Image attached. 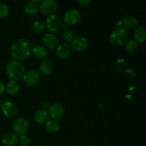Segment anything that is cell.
Segmentation results:
<instances>
[{
  "label": "cell",
  "instance_id": "18",
  "mask_svg": "<svg viewBox=\"0 0 146 146\" xmlns=\"http://www.w3.org/2000/svg\"><path fill=\"white\" fill-rule=\"evenodd\" d=\"M135 41L138 44H143L145 41L146 38V29L143 26H140L135 29L134 32Z\"/></svg>",
  "mask_w": 146,
  "mask_h": 146
},
{
  "label": "cell",
  "instance_id": "16",
  "mask_svg": "<svg viewBox=\"0 0 146 146\" xmlns=\"http://www.w3.org/2000/svg\"><path fill=\"white\" fill-rule=\"evenodd\" d=\"M1 142L5 146H15L19 143V138L14 133H8L3 135Z\"/></svg>",
  "mask_w": 146,
  "mask_h": 146
},
{
  "label": "cell",
  "instance_id": "8",
  "mask_svg": "<svg viewBox=\"0 0 146 146\" xmlns=\"http://www.w3.org/2000/svg\"><path fill=\"white\" fill-rule=\"evenodd\" d=\"M71 48L76 52H82L89 46V41L84 36H78L71 41Z\"/></svg>",
  "mask_w": 146,
  "mask_h": 146
},
{
  "label": "cell",
  "instance_id": "9",
  "mask_svg": "<svg viewBox=\"0 0 146 146\" xmlns=\"http://www.w3.org/2000/svg\"><path fill=\"white\" fill-rule=\"evenodd\" d=\"M23 81L26 85L29 86H34L40 80V75L35 70H29L24 74Z\"/></svg>",
  "mask_w": 146,
  "mask_h": 146
},
{
  "label": "cell",
  "instance_id": "26",
  "mask_svg": "<svg viewBox=\"0 0 146 146\" xmlns=\"http://www.w3.org/2000/svg\"><path fill=\"white\" fill-rule=\"evenodd\" d=\"M9 8L4 4H0V18H5L9 14Z\"/></svg>",
  "mask_w": 146,
  "mask_h": 146
},
{
  "label": "cell",
  "instance_id": "28",
  "mask_svg": "<svg viewBox=\"0 0 146 146\" xmlns=\"http://www.w3.org/2000/svg\"><path fill=\"white\" fill-rule=\"evenodd\" d=\"M78 2H79L81 4H82V5L87 6L88 5V4H91V3L92 2V1H91V0H79Z\"/></svg>",
  "mask_w": 146,
  "mask_h": 146
},
{
  "label": "cell",
  "instance_id": "3",
  "mask_svg": "<svg viewBox=\"0 0 146 146\" xmlns=\"http://www.w3.org/2000/svg\"><path fill=\"white\" fill-rule=\"evenodd\" d=\"M128 40V32L123 27H118L109 36V42L113 46H122Z\"/></svg>",
  "mask_w": 146,
  "mask_h": 146
},
{
  "label": "cell",
  "instance_id": "1",
  "mask_svg": "<svg viewBox=\"0 0 146 146\" xmlns=\"http://www.w3.org/2000/svg\"><path fill=\"white\" fill-rule=\"evenodd\" d=\"M31 49L32 44L29 41L25 38H19L10 46V54L14 60L21 61L29 57Z\"/></svg>",
  "mask_w": 146,
  "mask_h": 146
},
{
  "label": "cell",
  "instance_id": "27",
  "mask_svg": "<svg viewBox=\"0 0 146 146\" xmlns=\"http://www.w3.org/2000/svg\"><path fill=\"white\" fill-rule=\"evenodd\" d=\"M19 143L21 146H28L31 143V139L28 135H21L19 138Z\"/></svg>",
  "mask_w": 146,
  "mask_h": 146
},
{
  "label": "cell",
  "instance_id": "23",
  "mask_svg": "<svg viewBox=\"0 0 146 146\" xmlns=\"http://www.w3.org/2000/svg\"><path fill=\"white\" fill-rule=\"evenodd\" d=\"M125 50L128 53H133L134 51H136L137 48H138V43L133 39L128 40L125 43Z\"/></svg>",
  "mask_w": 146,
  "mask_h": 146
},
{
  "label": "cell",
  "instance_id": "19",
  "mask_svg": "<svg viewBox=\"0 0 146 146\" xmlns=\"http://www.w3.org/2000/svg\"><path fill=\"white\" fill-rule=\"evenodd\" d=\"M138 24V21L136 17L133 16H129L126 17L123 21V25L124 29L128 31V29H133L135 28Z\"/></svg>",
  "mask_w": 146,
  "mask_h": 146
},
{
  "label": "cell",
  "instance_id": "5",
  "mask_svg": "<svg viewBox=\"0 0 146 146\" xmlns=\"http://www.w3.org/2000/svg\"><path fill=\"white\" fill-rule=\"evenodd\" d=\"M29 128V123L28 120L25 118H18L14 121L12 125V129L14 133L17 135H26Z\"/></svg>",
  "mask_w": 146,
  "mask_h": 146
},
{
  "label": "cell",
  "instance_id": "6",
  "mask_svg": "<svg viewBox=\"0 0 146 146\" xmlns=\"http://www.w3.org/2000/svg\"><path fill=\"white\" fill-rule=\"evenodd\" d=\"M58 6L56 1L54 0H45L42 1L38 6V10L44 15L51 16L55 14L56 11L58 10Z\"/></svg>",
  "mask_w": 146,
  "mask_h": 146
},
{
  "label": "cell",
  "instance_id": "20",
  "mask_svg": "<svg viewBox=\"0 0 146 146\" xmlns=\"http://www.w3.org/2000/svg\"><path fill=\"white\" fill-rule=\"evenodd\" d=\"M19 90V86L17 81L10 80L5 85V91L9 95H15Z\"/></svg>",
  "mask_w": 146,
  "mask_h": 146
},
{
  "label": "cell",
  "instance_id": "17",
  "mask_svg": "<svg viewBox=\"0 0 146 146\" xmlns=\"http://www.w3.org/2000/svg\"><path fill=\"white\" fill-rule=\"evenodd\" d=\"M34 121L37 124L39 125H44L49 119V115H48V112L45 110H38L34 113Z\"/></svg>",
  "mask_w": 146,
  "mask_h": 146
},
{
  "label": "cell",
  "instance_id": "13",
  "mask_svg": "<svg viewBox=\"0 0 146 146\" xmlns=\"http://www.w3.org/2000/svg\"><path fill=\"white\" fill-rule=\"evenodd\" d=\"M38 69L41 74L44 76H49L54 70V63L49 59H43L38 65Z\"/></svg>",
  "mask_w": 146,
  "mask_h": 146
},
{
  "label": "cell",
  "instance_id": "24",
  "mask_svg": "<svg viewBox=\"0 0 146 146\" xmlns=\"http://www.w3.org/2000/svg\"><path fill=\"white\" fill-rule=\"evenodd\" d=\"M31 28H32V30L34 32L37 33V34H40V33H42L45 30L46 26L43 21H36L33 23Z\"/></svg>",
  "mask_w": 146,
  "mask_h": 146
},
{
  "label": "cell",
  "instance_id": "15",
  "mask_svg": "<svg viewBox=\"0 0 146 146\" xmlns=\"http://www.w3.org/2000/svg\"><path fill=\"white\" fill-rule=\"evenodd\" d=\"M31 54L34 58L37 59H45L48 55V50L45 46L41 45H36L31 49Z\"/></svg>",
  "mask_w": 146,
  "mask_h": 146
},
{
  "label": "cell",
  "instance_id": "10",
  "mask_svg": "<svg viewBox=\"0 0 146 146\" xmlns=\"http://www.w3.org/2000/svg\"><path fill=\"white\" fill-rule=\"evenodd\" d=\"M65 110L64 106L60 104H54L49 107L48 111V115L52 120H59L64 116Z\"/></svg>",
  "mask_w": 146,
  "mask_h": 146
},
{
  "label": "cell",
  "instance_id": "25",
  "mask_svg": "<svg viewBox=\"0 0 146 146\" xmlns=\"http://www.w3.org/2000/svg\"><path fill=\"white\" fill-rule=\"evenodd\" d=\"M62 36L66 41H68V42L72 41L74 38V33L72 30L66 29L63 32Z\"/></svg>",
  "mask_w": 146,
  "mask_h": 146
},
{
  "label": "cell",
  "instance_id": "12",
  "mask_svg": "<svg viewBox=\"0 0 146 146\" xmlns=\"http://www.w3.org/2000/svg\"><path fill=\"white\" fill-rule=\"evenodd\" d=\"M43 42L47 49L54 50L58 46V40L55 34L46 33L43 36Z\"/></svg>",
  "mask_w": 146,
  "mask_h": 146
},
{
  "label": "cell",
  "instance_id": "29",
  "mask_svg": "<svg viewBox=\"0 0 146 146\" xmlns=\"http://www.w3.org/2000/svg\"><path fill=\"white\" fill-rule=\"evenodd\" d=\"M4 91H5V85L4 83L0 81V95H1Z\"/></svg>",
  "mask_w": 146,
  "mask_h": 146
},
{
  "label": "cell",
  "instance_id": "22",
  "mask_svg": "<svg viewBox=\"0 0 146 146\" xmlns=\"http://www.w3.org/2000/svg\"><path fill=\"white\" fill-rule=\"evenodd\" d=\"M60 125L58 122L55 120H48L45 124V128L48 132L55 133L59 130Z\"/></svg>",
  "mask_w": 146,
  "mask_h": 146
},
{
  "label": "cell",
  "instance_id": "30",
  "mask_svg": "<svg viewBox=\"0 0 146 146\" xmlns=\"http://www.w3.org/2000/svg\"><path fill=\"white\" fill-rule=\"evenodd\" d=\"M1 100H0V106H1Z\"/></svg>",
  "mask_w": 146,
  "mask_h": 146
},
{
  "label": "cell",
  "instance_id": "11",
  "mask_svg": "<svg viewBox=\"0 0 146 146\" xmlns=\"http://www.w3.org/2000/svg\"><path fill=\"white\" fill-rule=\"evenodd\" d=\"M81 17V14L80 11L76 9H72L68 10L64 14V20L66 24L74 25L80 21Z\"/></svg>",
  "mask_w": 146,
  "mask_h": 146
},
{
  "label": "cell",
  "instance_id": "4",
  "mask_svg": "<svg viewBox=\"0 0 146 146\" xmlns=\"http://www.w3.org/2000/svg\"><path fill=\"white\" fill-rule=\"evenodd\" d=\"M45 26L50 32L54 34L59 31L63 27V19L58 14H53L46 19Z\"/></svg>",
  "mask_w": 146,
  "mask_h": 146
},
{
  "label": "cell",
  "instance_id": "14",
  "mask_svg": "<svg viewBox=\"0 0 146 146\" xmlns=\"http://www.w3.org/2000/svg\"><path fill=\"white\" fill-rule=\"evenodd\" d=\"M71 46L67 43H62L58 44L56 51V55L60 59H65L69 56L71 54Z\"/></svg>",
  "mask_w": 146,
  "mask_h": 146
},
{
  "label": "cell",
  "instance_id": "7",
  "mask_svg": "<svg viewBox=\"0 0 146 146\" xmlns=\"http://www.w3.org/2000/svg\"><path fill=\"white\" fill-rule=\"evenodd\" d=\"M0 109H1V113L9 118H12L15 117L18 112V109L15 104L9 100L1 103Z\"/></svg>",
  "mask_w": 146,
  "mask_h": 146
},
{
  "label": "cell",
  "instance_id": "2",
  "mask_svg": "<svg viewBox=\"0 0 146 146\" xmlns=\"http://www.w3.org/2000/svg\"><path fill=\"white\" fill-rule=\"evenodd\" d=\"M5 70L8 77L15 81L22 78L26 72L24 64L17 60L9 61L6 65Z\"/></svg>",
  "mask_w": 146,
  "mask_h": 146
},
{
  "label": "cell",
  "instance_id": "21",
  "mask_svg": "<svg viewBox=\"0 0 146 146\" xmlns=\"http://www.w3.org/2000/svg\"><path fill=\"white\" fill-rule=\"evenodd\" d=\"M24 12L28 15H34L38 11V6L36 3L29 1L27 3L24 7Z\"/></svg>",
  "mask_w": 146,
  "mask_h": 146
}]
</instances>
